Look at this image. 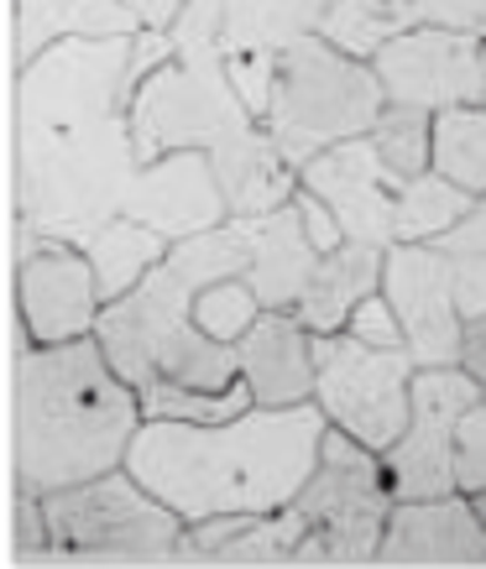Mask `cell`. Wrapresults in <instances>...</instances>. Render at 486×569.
Masks as SVG:
<instances>
[{"label": "cell", "instance_id": "6da1fadb", "mask_svg": "<svg viewBox=\"0 0 486 569\" xmlns=\"http://www.w3.org/2000/svg\"><path fill=\"white\" fill-rule=\"evenodd\" d=\"M330 418L319 402L298 408H246L230 423L147 418L131 439L126 470L184 522L220 512H278L304 491L319 466Z\"/></svg>", "mask_w": 486, "mask_h": 569}, {"label": "cell", "instance_id": "7a4b0ae2", "mask_svg": "<svg viewBox=\"0 0 486 569\" xmlns=\"http://www.w3.org/2000/svg\"><path fill=\"white\" fill-rule=\"evenodd\" d=\"M141 429V392L105 361L100 340L32 346L17 377V466L21 486L63 491L121 470Z\"/></svg>", "mask_w": 486, "mask_h": 569}, {"label": "cell", "instance_id": "3957f363", "mask_svg": "<svg viewBox=\"0 0 486 569\" xmlns=\"http://www.w3.org/2000/svg\"><path fill=\"white\" fill-rule=\"evenodd\" d=\"M137 173L131 116L17 126V214L37 241L89 246L116 214H126Z\"/></svg>", "mask_w": 486, "mask_h": 569}, {"label": "cell", "instance_id": "277c9868", "mask_svg": "<svg viewBox=\"0 0 486 569\" xmlns=\"http://www.w3.org/2000/svg\"><path fill=\"white\" fill-rule=\"evenodd\" d=\"M387 110V89L377 69L340 52L325 37H298L278 52V79L267 104V131L288 157V168H304L309 157L330 152L350 137H366Z\"/></svg>", "mask_w": 486, "mask_h": 569}, {"label": "cell", "instance_id": "5b68a950", "mask_svg": "<svg viewBox=\"0 0 486 569\" xmlns=\"http://www.w3.org/2000/svg\"><path fill=\"white\" fill-rule=\"evenodd\" d=\"M294 501L309 518V538L298 543L294 565H366V559H377L387 518L398 507L387 460H377V449H366L346 429H325L319 466Z\"/></svg>", "mask_w": 486, "mask_h": 569}, {"label": "cell", "instance_id": "8992f818", "mask_svg": "<svg viewBox=\"0 0 486 569\" xmlns=\"http://www.w3.org/2000/svg\"><path fill=\"white\" fill-rule=\"evenodd\" d=\"M48 533L58 553L79 559H178L184 518L152 497L131 470H105L95 481L63 486L42 497Z\"/></svg>", "mask_w": 486, "mask_h": 569}, {"label": "cell", "instance_id": "52a82bcc", "mask_svg": "<svg viewBox=\"0 0 486 569\" xmlns=\"http://www.w3.org/2000/svg\"><path fill=\"white\" fill-rule=\"evenodd\" d=\"M314 402L335 429L387 455L414 418V356L408 346H366L350 329L314 335Z\"/></svg>", "mask_w": 486, "mask_h": 569}, {"label": "cell", "instance_id": "ba28073f", "mask_svg": "<svg viewBox=\"0 0 486 569\" xmlns=\"http://www.w3.org/2000/svg\"><path fill=\"white\" fill-rule=\"evenodd\" d=\"M131 100V37H63L17 73V126H79L126 116Z\"/></svg>", "mask_w": 486, "mask_h": 569}, {"label": "cell", "instance_id": "9c48e42d", "mask_svg": "<svg viewBox=\"0 0 486 569\" xmlns=\"http://www.w3.org/2000/svg\"><path fill=\"white\" fill-rule=\"evenodd\" d=\"M482 402V381L466 366H418L414 371V418L393 449L387 476L393 497H450L455 491V429Z\"/></svg>", "mask_w": 486, "mask_h": 569}, {"label": "cell", "instance_id": "30bf717a", "mask_svg": "<svg viewBox=\"0 0 486 569\" xmlns=\"http://www.w3.org/2000/svg\"><path fill=\"white\" fill-rule=\"evenodd\" d=\"M371 69L387 89V104H418V110H450V104H486V63L482 37L450 32L418 21L387 48H377Z\"/></svg>", "mask_w": 486, "mask_h": 569}, {"label": "cell", "instance_id": "8fae6325", "mask_svg": "<svg viewBox=\"0 0 486 569\" xmlns=\"http://www.w3.org/2000/svg\"><path fill=\"white\" fill-rule=\"evenodd\" d=\"M383 293L403 325V346L414 366H460L466 350V319L455 303L450 257H439L424 241L387 246L383 261Z\"/></svg>", "mask_w": 486, "mask_h": 569}, {"label": "cell", "instance_id": "7c38bea8", "mask_svg": "<svg viewBox=\"0 0 486 569\" xmlns=\"http://www.w3.org/2000/svg\"><path fill=\"white\" fill-rule=\"evenodd\" d=\"M298 183L335 209L346 241L383 246V251L398 241L393 220H398L403 178L383 162V152L371 147V137H350V141H340V147H330V152L309 157V162L298 168Z\"/></svg>", "mask_w": 486, "mask_h": 569}, {"label": "cell", "instance_id": "4fadbf2b", "mask_svg": "<svg viewBox=\"0 0 486 569\" xmlns=\"http://www.w3.org/2000/svg\"><path fill=\"white\" fill-rule=\"evenodd\" d=\"M126 214L152 224L168 241H189V236H205L215 224H226L230 199L220 173H215V157L184 147V152L147 162L137 183H131V193H126Z\"/></svg>", "mask_w": 486, "mask_h": 569}, {"label": "cell", "instance_id": "5bb4252c", "mask_svg": "<svg viewBox=\"0 0 486 569\" xmlns=\"http://www.w3.org/2000/svg\"><path fill=\"white\" fill-rule=\"evenodd\" d=\"M105 298L95 267L69 241H37L21 257V313L37 346H63L79 335H95Z\"/></svg>", "mask_w": 486, "mask_h": 569}, {"label": "cell", "instance_id": "9a60e30c", "mask_svg": "<svg viewBox=\"0 0 486 569\" xmlns=\"http://www.w3.org/2000/svg\"><path fill=\"white\" fill-rule=\"evenodd\" d=\"M377 559L383 565H486V522L476 501H460L455 491L398 501Z\"/></svg>", "mask_w": 486, "mask_h": 569}, {"label": "cell", "instance_id": "2e32d148", "mask_svg": "<svg viewBox=\"0 0 486 569\" xmlns=\"http://www.w3.org/2000/svg\"><path fill=\"white\" fill-rule=\"evenodd\" d=\"M236 356L257 408H298L314 397V340L294 309H261L236 340Z\"/></svg>", "mask_w": 486, "mask_h": 569}, {"label": "cell", "instance_id": "e0dca14e", "mask_svg": "<svg viewBox=\"0 0 486 569\" xmlns=\"http://www.w3.org/2000/svg\"><path fill=\"white\" fill-rule=\"evenodd\" d=\"M246 230V246H251V267H246V282H251V293L261 298V309H294L298 293H304V282H309L314 261V241L304 236V214L298 204L267 209V214H241L236 220Z\"/></svg>", "mask_w": 486, "mask_h": 569}, {"label": "cell", "instance_id": "ac0fdd59", "mask_svg": "<svg viewBox=\"0 0 486 569\" xmlns=\"http://www.w3.org/2000/svg\"><path fill=\"white\" fill-rule=\"evenodd\" d=\"M383 261H387L383 246H361V241H346L340 251L314 261L309 282H304V293L294 303L304 329L309 335H335L361 298H371L383 288Z\"/></svg>", "mask_w": 486, "mask_h": 569}, {"label": "cell", "instance_id": "d6986e66", "mask_svg": "<svg viewBox=\"0 0 486 569\" xmlns=\"http://www.w3.org/2000/svg\"><path fill=\"white\" fill-rule=\"evenodd\" d=\"M141 17L126 0H17V73L63 37H137Z\"/></svg>", "mask_w": 486, "mask_h": 569}, {"label": "cell", "instance_id": "ffe728a7", "mask_svg": "<svg viewBox=\"0 0 486 569\" xmlns=\"http://www.w3.org/2000/svg\"><path fill=\"white\" fill-rule=\"evenodd\" d=\"M330 6L335 0H226V58L294 48L325 27Z\"/></svg>", "mask_w": 486, "mask_h": 569}, {"label": "cell", "instance_id": "44dd1931", "mask_svg": "<svg viewBox=\"0 0 486 569\" xmlns=\"http://www.w3.org/2000/svg\"><path fill=\"white\" fill-rule=\"evenodd\" d=\"M168 246H173L168 236H157L152 224L131 220V214H116V220L105 224L100 236L85 246V257H89V267H95V282H100L105 303H116V298L131 293L141 277L168 257Z\"/></svg>", "mask_w": 486, "mask_h": 569}, {"label": "cell", "instance_id": "7402d4cb", "mask_svg": "<svg viewBox=\"0 0 486 569\" xmlns=\"http://www.w3.org/2000/svg\"><path fill=\"white\" fill-rule=\"evenodd\" d=\"M418 21H424L418 0H335L319 37L350 58H377V48H387Z\"/></svg>", "mask_w": 486, "mask_h": 569}, {"label": "cell", "instance_id": "603a6c76", "mask_svg": "<svg viewBox=\"0 0 486 569\" xmlns=\"http://www.w3.org/2000/svg\"><path fill=\"white\" fill-rule=\"evenodd\" d=\"M435 173L466 193H486V104L435 110Z\"/></svg>", "mask_w": 486, "mask_h": 569}, {"label": "cell", "instance_id": "cb8c5ba5", "mask_svg": "<svg viewBox=\"0 0 486 569\" xmlns=\"http://www.w3.org/2000/svg\"><path fill=\"white\" fill-rule=\"evenodd\" d=\"M470 204H476V193H466L460 183H450V178H439L435 168H429V173H418V178H403L393 230H398V241H435Z\"/></svg>", "mask_w": 486, "mask_h": 569}, {"label": "cell", "instance_id": "d4e9b609", "mask_svg": "<svg viewBox=\"0 0 486 569\" xmlns=\"http://www.w3.org/2000/svg\"><path fill=\"white\" fill-rule=\"evenodd\" d=\"M366 137H371V147L383 152V162L398 178H418V173H429V168H435V110H418V104H387Z\"/></svg>", "mask_w": 486, "mask_h": 569}, {"label": "cell", "instance_id": "484cf974", "mask_svg": "<svg viewBox=\"0 0 486 569\" xmlns=\"http://www.w3.org/2000/svg\"><path fill=\"white\" fill-rule=\"evenodd\" d=\"M257 397L246 381L226 387V392H194V387H178V381H147L141 387V413L147 418H184V423H230L241 418Z\"/></svg>", "mask_w": 486, "mask_h": 569}, {"label": "cell", "instance_id": "4316f807", "mask_svg": "<svg viewBox=\"0 0 486 569\" xmlns=\"http://www.w3.org/2000/svg\"><path fill=\"white\" fill-rule=\"evenodd\" d=\"M257 319H261V298L251 293V282H246V277L209 282L205 293L194 298V325L205 329V335H215V340H226V346H236Z\"/></svg>", "mask_w": 486, "mask_h": 569}, {"label": "cell", "instance_id": "83f0119b", "mask_svg": "<svg viewBox=\"0 0 486 569\" xmlns=\"http://www.w3.org/2000/svg\"><path fill=\"white\" fill-rule=\"evenodd\" d=\"M455 491H460V497L486 491V397L460 418V429H455Z\"/></svg>", "mask_w": 486, "mask_h": 569}, {"label": "cell", "instance_id": "f1b7e54d", "mask_svg": "<svg viewBox=\"0 0 486 569\" xmlns=\"http://www.w3.org/2000/svg\"><path fill=\"white\" fill-rule=\"evenodd\" d=\"M230 84L246 100V110L267 121V104H272V79H278V52H230L226 58Z\"/></svg>", "mask_w": 486, "mask_h": 569}, {"label": "cell", "instance_id": "f546056e", "mask_svg": "<svg viewBox=\"0 0 486 569\" xmlns=\"http://www.w3.org/2000/svg\"><path fill=\"white\" fill-rule=\"evenodd\" d=\"M346 329L356 340H366V346H403V325H398V313H393V303H387V293L361 298V303L350 309Z\"/></svg>", "mask_w": 486, "mask_h": 569}, {"label": "cell", "instance_id": "4dcf8cb0", "mask_svg": "<svg viewBox=\"0 0 486 569\" xmlns=\"http://www.w3.org/2000/svg\"><path fill=\"white\" fill-rule=\"evenodd\" d=\"M429 246H435L439 257H450V261L486 257V193L466 209V214H460V220L450 224V230H445V236H435Z\"/></svg>", "mask_w": 486, "mask_h": 569}, {"label": "cell", "instance_id": "1f68e13d", "mask_svg": "<svg viewBox=\"0 0 486 569\" xmlns=\"http://www.w3.org/2000/svg\"><path fill=\"white\" fill-rule=\"evenodd\" d=\"M294 204H298V214H304V236L314 241V251L319 257H330V251H340L346 246V230H340V220H335V209L319 199V193H309L304 183L294 189Z\"/></svg>", "mask_w": 486, "mask_h": 569}, {"label": "cell", "instance_id": "d6a6232c", "mask_svg": "<svg viewBox=\"0 0 486 569\" xmlns=\"http://www.w3.org/2000/svg\"><path fill=\"white\" fill-rule=\"evenodd\" d=\"M418 11H424L429 27L486 37V0H418Z\"/></svg>", "mask_w": 486, "mask_h": 569}, {"label": "cell", "instance_id": "836d02e7", "mask_svg": "<svg viewBox=\"0 0 486 569\" xmlns=\"http://www.w3.org/2000/svg\"><path fill=\"white\" fill-rule=\"evenodd\" d=\"M455 277V303H460V319H486V257H466L450 261Z\"/></svg>", "mask_w": 486, "mask_h": 569}, {"label": "cell", "instance_id": "e575fe53", "mask_svg": "<svg viewBox=\"0 0 486 569\" xmlns=\"http://www.w3.org/2000/svg\"><path fill=\"white\" fill-rule=\"evenodd\" d=\"M460 366L482 381V397H486V319H470V325H466V350H460Z\"/></svg>", "mask_w": 486, "mask_h": 569}, {"label": "cell", "instance_id": "d590c367", "mask_svg": "<svg viewBox=\"0 0 486 569\" xmlns=\"http://www.w3.org/2000/svg\"><path fill=\"white\" fill-rule=\"evenodd\" d=\"M131 11L141 17V27H152V32H168L178 21V11H184V0H126Z\"/></svg>", "mask_w": 486, "mask_h": 569}, {"label": "cell", "instance_id": "8d00e7d4", "mask_svg": "<svg viewBox=\"0 0 486 569\" xmlns=\"http://www.w3.org/2000/svg\"><path fill=\"white\" fill-rule=\"evenodd\" d=\"M482 63H486V48H482Z\"/></svg>", "mask_w": 486, "mask_h": 569}]
</instances>
